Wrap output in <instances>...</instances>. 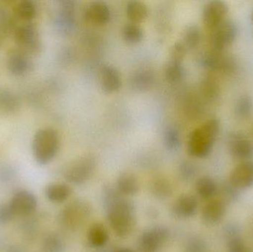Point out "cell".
Here are the masks:
<instances>
[{
  "label": "cell",
  "mask_w": 253,
  "mask_h": 252,
  "mask_svg": "<svg viewBox=\"0 0 253 252\" xmlns=\"http://www.w3.org/2000/svg\"><path fill=\"white\" fill-rule=\"evenodd\" d=\"M229 148L234 158L248 160L253 156V143L239 133H234L229 137Z\"/></svg>",
  "instance_id": "obj_12"
},
{
  "label": "cell",
  "mask_w": 253,
  "mask_h": 252,
  "mask_svg": "<svg viewBox=\"0 0 253 252\" xmlns=\"http://www.w3.org/2000/svg\"><path fill=\"white\" fill-rule=\"evenodd\" d=\"M201 91L207 100L210 102L216 100L220 95V85L216 78L212 75L205 77L201 84Z\"/></svg>",
  "instance_id": "obj_24"
},
{
  "label": "cell",
  "mask_w": 253,
  "mask_h": 252,
  "mask_svg": "<svg viewBox=\"0 0 253 252\" xmlns=\"http://www.w3.org/2000/svg\"><path fill=\"white\" fill-rule=\"evenodd\" d=\"M16 13L23 20H31L37 14V5L31 0H24L18 3L16 7Z\"/></svg>",
  "instance_id": "obj_32"
},
{
  "label": "cell",
  "mask_w": 253,
  "mask_h": 252,
  "mask_svg": "<svg viewBox=\"0 0 253 252\" xmlns=\"http://www.w3.org/2000/svg\"><path fill=\"white\" fill-rule=\"evenodd\" d=\"M102 195L104 209L111 228L117 236L126 238L135 227V207L111 186H105Z\"/></svg>",
  "instance_id": "obj_1"
},
{
  "label": "cell",
  "mask_w": 253,
  "mask_h": 252,
  "mask_svg": "<svg viewBox=\"0 0 253 252\" xmlns=\"http://www.w3.org/2000/svg\"><path fill=\"white\" fill-rule=\"evenodd\" d=\"M203 244L199 241H193L189 245V250L191 252H200L202 250Z\"/></svg>",
  "instance_id": "obj_40"
},
{
  "label": "cell",
  "mask_w": 253,
  "mask_h": 252,
  "mask_svg": "<svg viewBox=\"0 0 253 252\" xmlns=\"http://www.w3.org/2000/svg\"><path fill=\"white\" fill-rule=\"evenodd\" d=\"M14 39L24 53H37L41 48L40 34L37 27L33 24L20 25L15 31Z\"/></svg>",
  "instance_id": "obj_8"
},
{
  "label": "cell",
  "mask_w": 253,
  "mask_h": 252,
  "mask_svg": "<svg viewBox=\"0 0 253 252\" xmlns=\"http://www.w3.org/2000/svg\"><path fill=\"white\" fill-rule=\"evenodd\" d=\"M75 2L69 0L59 1V11L56 16V25L58 28L68 33L72 31L75 24Z\"/></svg>",
  "instance_id": "obj_16"
},
{
  "label": "cell",
  "mask_w": 253,
  "mask_h": 252,
  "mask_svg": "<svg viewBox=\"0 0 253 252\" xmlns=\"http://www.w3.org/2000/svg\"><path fill=\"white\" fill-rule=\"evenodd\" d=\"M220 129V122L211 118L191 132L187 142V152L195 158H203L211 154Z\"/></svg>",
  "instance_id": "obj_2"
},
{
  "label": "cell",
  "mask_w": 253,
  "mask_h": 252,
  "mask_svg": "<svg viewBox=\"0 0 253 252\" xmlns=\"http://www.w3.org/2000/svg\"><path fill=\"white\" fill-rule=\"evenodd\" d=\"M108 231L101 223L92 225L87 232V242L92 248H102L108 242Z\"/></svg>",
  "instance_id": "obj_21"
},
{
  "label": "cell",
  "mask_w": 253,
  "mask_h": 252,
  "mask_svg": "<svg viewBox=\"0 0 253 252\" xmlns=\"http://www.w3.org/2000/svg\"><path fill=\"white\" fill-rule=\"evenodd\" d=\"M8 204L15 216H27L36 211L38 201L33 192L21 189L13 194Z\"/></svg>",
  "instance_id": "obj_9"
},
{
  "label": "cell",
  "mask_w": 253,
  "mask_h": 252,
  "mask_svg": "<svg viewBox=\"0 0 253 252\" xmlns=\"http://www.w3.org/2000/svg\"><path fill=\"white\" fill-rule=\"evenodd\" d=\"M184 75L182 62L169 59L165 67V76L171 83H178L181 81Z\"/></svg>",
  "instance_id": "obj_29"
},
{
  "label": "cell",
  "mask_w": 253,
  "mask_h": 252,
  "mask_svg": "<svg viewBox=\"0 0 253 252\" xmlns=\"http://www.w3.org/2000/svg\"><path fill=\"white\" fill-rule=\"evenodd\" d=\"M235 113L241 119H247L252 115L253 112V100L249 96H241L236 101L235 105Z\"/></svg>",
  "instance_id": "obj_30"
},
{
  "label": "cell",
  "mask_w": 253,
  "mask_h": 252,
  "mask_svg": "<svg viewBox=\"0 0 253 252\" xmlns=\"http://www.w3.org/2000/svg\"><path fill=\"white\" fill-rule=\"evenodd\" d=\"M187 50V49L186 48L185 46L181 41H177L172 45V48H171L169 59L183 62Z\"/></svg>",
  "instance_id": "obj_36"
},
{
  "label": "cell",
  "mask_w": 253,
  "mask_h": 252,
  "mask_svg": "<svg viewBox=\"0 0 253 252\" xmlns=\"http://www.w3.org/2000/svg\"><path fill=\"white\" fill-rule=\"evenodd\" d=\"M32 63L24 52L12 50L7 58V68L13 75L22 76L31 71Z\"/></svg>",
  "instance_id": "obj_17"
},
{
  "label": "cell",
  "mask_w": 253,
  "mask_h": 252,
  "mask_svg": "<svg viewBox=\"0 0 253 252\" xmlns=\"http://www.w3.org/2000/svg\"><path fill=\"white\" fill-rule=\"evenodd\" d=\"M228 5L222 1H211L207 3L202 12V19L205 27L212 31L226 20L228 13Z\"/></svg>",
  "instance_id": "obj_11"
},
{
  "label": "cell",
  "mask_w": 253,
  "mask_h": 252,
  "mask_svg": "<svg viewBox=\"0 0 253 252\" xmlns=\"http://www.w3.org/2000/svg\"><path fill=\"white\" fill-rule=\"evenodd\" d=\"M179 173L181 177L184 180H190L193 179L196 173V168L194 165L188 161H184L180 165Z\"/></svg>",
  "instance_id": "obj_38"
},
{
  "label": "cell",
  "mask_w": 253,
  "mask_h": 252,
  "mask_svg": "<svg viewBox=\"0 0 253 252\" xmlns=\"http://www.w3.org/2000/svg\"><path fill=\"white\" fill-rule=\"evenodd\" d=\"M99 84L102 91L106 94L119 91L122 86V78L118 70L111 65L102 67L99 72Z\"/></svg>",
  "instance_id": "obj_13"
},
{
  "label": "cell",
  "mask_w": 253,
  "mask_h": 252,
  "mask_svg": "<svg viewBox=\"0 0 253 252\" xmlns=\"http://www.w3.org/2000/svg\"><path fill=\"white\" fill-rule=\"evenodd\" d=\"M198 209V201L196 197L188 194L181 195L174 203L172 212L176 217L187 218L196 214Z\"/></svg>",
  "instance_id": "obj_18"
},
{
  "label": "cell",
  "mask_w": 253,
  "mask_h": 252,
  "mask_svg": "<svg viewBox=\"0 0 253 252\" xmlns=\"http://www.w3.org/2000/svg\"><path fill=\"white\" fill-rule=\"evenodd\" d=\"M230 183L233 186L245 189L253 185V162L244 161L235 167L230 174Z\"/></svg>",
  "instance_id": "obj_14"
},
{
  "label": "cell",
  "mask_w": 253,
  "mask_h": 252,
  "mask_svg": "<svg viewBox=\"0 0 253 252\" xmlns=\"http://www.w3.org/2000/svg\"><path fill=\"white\" fill-rule=\"evenodd\" d=\"M0 105L4 109L12 110L17 107L18 101L10 92L0 90Z\"/></svg>",
  "instance_id": "obj_35"
},
{
  "label": "cell",
  "mask_w": 253,
  "mask_h": 252,
  "mask_svg": "<svg viewBox=\"0 0 253 252\" xmlns=\"http://www.w3.org/2000/svg\"><path fill=\"white\" fill-rule=\"evenodd\" d=\"M72 193L71 187L65 183H51L46 186V198L54 204H62L66 201Z\"/></svg>",
  "instance_id": "obj_20"
},
{
  "label": "cell",
  "mask_w": 253,
  "mask_h": 252,
  "mask_svg": "<svg viewBox=\"0 0 253 252\" xmlns=\"http://www.w3.org/2000/svg\"><path fill=\"white\" fill-rule=\"evenodd\" d=\"M164 142L167 149L170 151L178 150L181 146L179 133L173 127H169L165 131Z\"/></svg>",
  "instance_id": "obj_34"
},
{
  "label": "cell",
  "mask_w": 253,
  "mask_h": 252,
  "mask_svg": "<svg viewBox=\"0 0 253 252\" xmlns=\"http://www.w3.org/2000/svg\"><path fill=\"white\" fill-rule=\"evenodd\" d=\"M114 252H132L131 250L128 249H120V250H116Z\"/></svg>",
  "instance_id": "obj_41"
},
{
  "label": "cell",
  "mask_w": 253,
  "mask_h": 252,
  "mask_svg": "<svg viewBox=\"0 0 253 252\" xmlns=\"http://www.w3.org/2000/svg\"><path fill=\"white\" fill-rule=\"evenodd\" d=\"M14 217L8 203H0V226L7 224Z\"/></svg>",
  "instance_id": "obj_37"
},
{
  "label": "cell",
  "mask_w": 253,
  "mask_h": 252,
  "mask_svg": "<svg viewBox=\"0 0 253 252\" xmlns=\"http://www.w3.org/2000/svg\"><path fill=\"white\" fill-rule=\"evenodd\" d=\"M211 32L210 42L212 50L222 52L236 39L237 28L234 22L226 19Z\"/></svg>",
  "instance_id": "obj_7"
},
{
  "label": "cell",
  "mask_w": 253,
  "mask_h": 252,
  "mask_svg": "<svg viewBox=\"0 0 253 252\" xmlns=\"http://www.w3.org/2000/svg\"><path fill=\"white\" fill-rule=\"evenodd\" d=\"M152 194L159 199H167L172 192V187L169 180L164 178H157L150 185Z\"/></svg>",
  "instance_id": "obj_25"
},
{
  "label": "cell",
  "mask_w": 253,
  "mask_h": 252,
  "mask_svg": "<svg viewBox=\"0 0 253 252\" xmlns=\"http://www.w3.org/2000/svg\"><path fill=\"white\" fill-rule=\"evenodd\" d=\"M126 16L131 23L138 24L144 22L149 14L147 6L142 1H131L126 4Z\"/></svg>",
  "instance_id": "obj_23"
},
{
  "label": "cell",
  "mask_w": 253,
  "mask_h": 252,
  "mask_svg": "<svg viewBox=\"0 0 253 252\" xmlns=\"http://www.w3.org/2000/svg\"><path fill=\"white\" fill-rule=\"evenodd\" d=\"M59 148V136L53 128L39 130L33 139V155L40 165L50 164L57 155Z\"/></svg>",
  "instance_id": "obj_3"
},
{
  "label": "cell",
  "mask_w": 253,
  "mask_h": 252,
  "mask_svg": "<svg viewBox=\"0 0 253 252\" xmlns=\"http://www.w3.org/2000/svg\"></svg>",
  "instance_id": "obj_43"
},
{
  "label": "cell",
  "mask_w": 253,
  "mask_h": 252,
  "mask_svg": "<svg viewBox=\"0 0 253 252\" xmlns=\"http://www.w3.org/2000/svg\"><path fill=\"white\" fill-rule=\"evenodd\" d=\"M154 82V75L149 71H139L132 77V87L138 91L148 90Z\"/></svg>",
  "instance_id": "obj_26"
},
{
  "label": "cell",
  "mask_w": 253,
  "mask_h": 252,
  "mask_svg": "<svg viewBox=\"0 0 253 252\" xmlns=\"http://www.w3.org/2000/svg\"><path fill=\"white\" fill-rule=\"evenodd\" d=\"M251 138H252V139H253V124L252 125V127H251Z\"/></svg>",
  "instance_id": "obj_42"
},
{
  "label": "cell",
  "mask_w": 253,
  "mask_h": 252,
  "mask_svg": "<svg viewBox=\"0 0 253 252\" xmlns=\"http://www.w3.org/2000/svg\"><path fill=\"white\" fill-rule=\"evenodd\" d=\"M225 213V206L220 200L210 201L202 210V217L208 224H214L220 221Z\"/></svg>",
  "instance_id": "obj_19"
},
{
  "label": "cell",
  "mask_w": 253,
  "mask_h": 252,
  "mask_svg": "<svg viewBox=\"0 0 253 252\" xmlns=\"http://www.w3.org/2000/svg\"><path fill=\"white\" fill-rule=\"evenodd\" d=\"M201 40V32L199 27L196 25H189L186 27L182 34L181 42L186 48L193 49L199 44Z\"/></svg>",
  "instance_id": "obj_28"
},
{
  "label": "cell",
  "mask_w": 253,
  "mask_h": 252,
  "mask_svg": "<svg viewBox=\"0 0 253 252\" xmlns=\"http://www.w3.org/2000/svg\"><path fill=\"white\" fill-rule=\"evenodd\" d=\"M202 66L206 69L222 74H230L236 69V62L224 51L212 50L207 52L201 59Z\"/></svg>",
  "instance_id": "obj_6"
},
{
  "label": "cell",
  "mask_w": 253,
  "mask_h": 252,
  "mask_svg": "<svg viewBox=\"0 0 253 252\" xmlns=\"http://www.w3.org/2000/svg\"><path fill=\"white\" fill-rule=\"evenodd\" d=\"M91 213V207L83 200H77L67 205L59 215L60 223L68 229H78L87 221Z\"/></svg>",
  "instance_id": "obj_4"
},
{
  "label": "cell",
  "mask_w": 253,
  "mask_h": 252,
  "mask_svg": "<svg viewBox=\"0 0 253 252\" xmlns=\"http://www.w3.org/2000/svg\"><path fill=\"white\" fill-rule=\"evenodd\" d=\"M42 249L44 252H63L65 244L59 235L50 234L44 239Z\"/></svg>",
  "instance_id": "obj_33"
},
{
  "label": "cell",
  "mask_w": 253,
  "mask_h": 252,
  "mask_svg": "<svg viewBox=\"0 0 253 252\" xmlns=\"http://www.w3.org/2000/svg\"><path fill=\"white\" fill-rule=\"evenodd\" d=\"M96 167L95 157L91 155H84L68 166L64 172V178L73 184H83L90 179Z\"/></svg>",
  "instance_id": "obj_5"
},
{
  "label": "cell",
  "mask_w": 253,
  "mask_h": 252,
  "mask_svg": "<svg viewBox=\"0 0 253 252\" xmlns=\"http://www.w3.org/2000/svg\"><path fill=\"white\" fill-rule=\"evenodd\" d=\"M196 192L202 198L209 199L212 198L216 192V183L211 178H200L196 181Z\"/></svg>",
  "instance_id": "obj_27"
},
{
  "label": "cell",
  "mask_w": 253,
  "mask_h": 252,
  "mask_svg": "<svg viewBox=\"0 0 253 252\" xmlns=\"http://www.w3.org/2000/svg\"><path fill=\"white\" fill-rule=\"evenodd\" d=\"M228 252H246L245 244L238 238H233L227 244Z\"/></svg>",
  "instance_id": "obj_39"
},
{
  "label": "cell",
  "mask_w": 253,
  "mask_h": 252,
  "mask_svg": "<svg viewBox=\"0 0 253 252\" xmlns=\"http://www.w3.org/2000/svg\"><path fill=\"white\" fill-rule=\"evenodd\" d=\"M139 189L138 180L130 173H122L117 181V189L123 195H134Z\"/></svg>",
  "instance_id": "obj_22"
},
{
  "label": "cell",
  "mask_w": 253,
  "mask_h": 252,
  "mask_svg": "<svg viewBox=\"0 0 253 252\" xmlns=\"http://www.w3.org/2000/svg\"><path fill=\"white\" fill-rule=\"evenodd\" d=\"M123 37L129 44H138L144 38V31L137 24H127L123 29Z\"/></svg>",
  "instance_id": "obj_31"
},
{
  "label": "cell",
  "mask_w": 253,
  "mask_h": 252,
  "mask_svg": "<svg viewBox=\"0 0 253 252\" xmlns=\"http://www.w3.org/2000/svg\"><path fill=\"white\" fill-rule=\"evenodd\" d=\"M169 238V231L163 226L150 228L143 232L138 240V247L144 252H156Z\"/></svg>",
  "instance_id": "obj_10"
},
{
  "label": "cell",
  "mask_w": 253,
  "mask_h": 252,
  "mask_svg": "<svg viewBox=\"0 0 253 252\" xmlns=\"http://www.w3.org/2000/svg\"><path fill=\"white\" fill-rule=\"evenodd\" d=\"M111 16L109 6L102 1H92L84 10L86 20L95 25H106L111 19Z\"/></svg>",
  "instance_id": "obj_15"
}]
</instances>
